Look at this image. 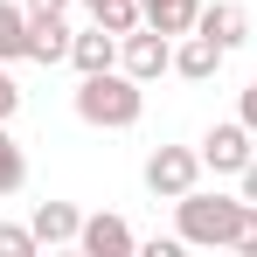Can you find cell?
<instances>
[{
	"label": "cell",
	"mask_w": 257,
	"mask_h": 257,
	"mask_svg": "<svg viewBox=\"0 0 257 257\" xmlns=\"http://www.w3.org/2000/svg\"><path fill=\"white\" fill-rule=\"evenodd\" d=\"M243 209H250L243 195H202V188H188V195L174 202V236H181V243H202V250H229Z\"/></svg>",
	"instance_id": "6da1fadb"
},
{
	"label": "cell",
	"mask_w": 257,
	"mask_h": 257,
	"mask_svg": "<svg viewBox=\"0 0 257 257\" xmlns=\"http://www.w3.org/2000/svg\"><path fill=\"white\" fill-rule=\"evenodd\" d=\"M139 111H146V84L125 77V70H97V77L77 84V118L84 125L125 132V125H139Z\"/></svg>",
	"instance_id": "7a4b0ae2"
},
{
	"label": "cell",
	"mask_w": 257,
	"mask_h": 257,
	"mask_svg": "<svg viewBox=\"0 0 257 257\" xmlns=\"http://www.w3.org/2000/svg\"><path fill=\"white\" fill-rule=\"evenodd\" d=\"M195 181H202V146H153L146 153V188L160 202H181Z\"/></svg>",
	"instance_id": "3957f363"
},
{
	"label": "cell",
	"mask_w": 257,
	"mask_h": 257,
	"mask_svg": "<svg viewBox=\"0 0 257 257\" xmlns=\"http://www.w3.org/2000/svg\"><path fill=\"white\" fill-rule=\"evenodd\" d=\"M118 70L125 77H139V84H153V77H167L174 70V35H160V28H132V35H118Z\"/></svg>",
	"instance_id": "277c9868"
},
{
	"label": "cell",
	"mask_w": 257,
	"mask_h": 257,
	"mask_svg": "<svg viewBox=\"0 0 257 257\" xmlns=\"http://www.w3.org/2000/svg\"><path fill=\"white\" fill-rule=\"evenodd\" d=\"M257 132L243 125V118H236V125H209V139H202V167H215V174H243L250 167V146Z\"/></svg>",
	"instance_id": "5b68a950"
},
{
	"label": "cell",
	"mask_w": 257,
	"mask_h": 257,
	"mask_svg": "<svg viewBox=\"0 0 257 257\" xmlns=\"http://www.w3.org/2000/svg\"><path fill=\"white\" fill-rule=\"evenodd\" d=\"M77 250H84V257H125V250H139V236H132L125 215H84Z\"/></svg>",
	"instance_id": "8992f818"
},
{
	"label": "cell",
	"mask_w": 257,
	"mask_h": 257,
	"mask_svg": "<svg viewBox=\"0 0 257 257\" xmlns=\"http://www.w3.org/2000/svg\"><path fill=\"white\" fill-rule=\"evenodd\" d=\"M222 56H229V49L215 42V35H202V28H195V35H181V42H174V70H181L188 84H209L215 70H222Z\"/></svg>",
	"instance_id": "52a82bcc"
},
{
	"label": "cell",
	"mask_w": 257,
	"mask_h": 257,
	"mask_svg": "<svg viewBox=\"0 0 257 257\" xmlns=\"http://www.w3.org/2000/svg\"><path fill=\"white\" fill-rule=\"evenodd\" d=\"M70 42L63 14H28V63H70Z\"/></svg>",
	"instance_id": "ba28073f"
},
{
	"label": "cell",
	"mask_w": 257,
	"mask_h": 257,
	"mask_svg": "<svg viewBox=\"0 0 257 257\" xmlns=\"http://www.w3.org/2000/svg\"><path fill=\"white\" fill-rule=\"evenodd\" d=\"M28 229H35V243H77L84 215H77V202H35Z\"/></svg>",
	"instance_id": "9c48e42d"
},
{
	"label": "cell",
	"mask_w": 257,
	"mask_h": 257,
	"mask_svg": "<svg viewBox=\"0 0 257 257\" xmlns=\"http://www.w3.org/2000/svg\"><path fill=\"white\" fill-rule=\"evenodd\" d=\"M139 14H146V28H160V35H195V21H202V0H139Z\"/></svg>",
	"instance_id": "30bf717a"
},
{
	"label": "cell",
	"mask_w": 257,
	"mask_h": 257,
	"mask_svg": "<svg viewBox=\"0 0 257 257\" xmlns=\"http://www.w3.org/2000/svg\"><path fill=\"white\" fill-rule=\"evenodd\" d=\"M70 63H77V77H97V70H118V35L111 28H90L70 42Z\"/></svg>",
	"instance_id": "8fae6325"
},
{
	"label": "cell",
	"mask_w": 257,
	"mask_h": 257,
	"mask_svg": "<svg viewBox=\"0 0 257 257\" xmlns=\"http://www.w3.org/2000/svg\"><path fill=\"white\" fill-rule=\"evenodd\" d=\"M202 35H215L222 49H236V42H250V14L236 7V0H215V7H202V21H195Z\"/></svg>",
	"instance_id": "7c38bea8"
},
{
	"label": "cell",
	"mask_w": 257,
	"mask_h": 257,
	"mask_svg": "<svg viewBox=\"0 0 257 257\" xmlns=\"http://www.w3.org/2000/svg\"><path fill=\"white\" fill-rule=\"evenodd\" d=\"M28 56V7L0 0V63H21Z\"/></svg>",
	"instance_id": "4fadbf2b"
},
{
	"label": "cell",
	"mask_w": 257,
	"mask_h": 257,
	"mask_svg": "<svg viewBox=\"0 0 257 257\" xmlns=\"http://www.w3.org/2000/svg\"><path fill=\"white\" fill-rule=\"evenodd\" d=\"M28 188V153H21V139L0 125V195H21Z\"/></svg>",
	"instance_id": "5bb4252c"
},
{
	"label": "cell",
	"mask_w": 257,
	"mask_h": 257,
	"mask_svg": "<svg viewBox=\"0 0 257 257\" xmlns=\"http://www.w3.org/2000/svg\"><path fill=\"white\" fill-rule=\"evenodd\" d=\"M84 7H90V21H97V28H111V35H132V28L146 21V14H139V0H84Z\"/></svg>",
	"instance_id": "9a60e30c"
},
{
	"label": "cell",
	"mask_w": 257,
	"mask_h": 257,
	"mask_svg": "<svg viewBox=\"0 0 257 257\" xmlns=\"http://www.w3.org/2000/svg\"><path fill=\"white\" fill-rule=\"evenodd\" d=\"M35 229H21V222H0V257H35Z\"/></svg>",
	"instance_id": "2e32d148"
},
{
	"label": "cell",
	"mask_w": 257,
	"mask_h": 257,
	"mask_svg": "<svg viewBox=\"0 0 257 257\" xmlns=\"http://www.w3.org/2000/svg\"><path fill=\"white\" fill-rule=\"evenodd\" d=\"M229 250H243V257H257V202L243 209V222H236V243Z\"/></svg>",
	"instance_id": "e0dca14e"
},
{
	"label": "cell",
	"mask_w": 257,
	"mask_h": 257,
	"mask_svg": "<svg viewBox=\"0 0 257 257\" xmlns=\"http://www.w3.org/2000/svg\"><path fill=\"white\" fill-rule=\"evenodd\" d=\"M14 111H21V84H14V77H7V63H0V125H7Z\"/></svg>",
	"instance_id": "ac0fdd59"
},
{
	"label": "cell",
	"mask_w": 257,
	"mask_h": 257,
	"mask_svg": "<svg viewBox=\"0 0 257 257\" xmlns=\"http://www.w3.org/2000/svg\"><path fill=\"white\" fill-rule=\"evenodd\" d=\"M236 118H243V125H250V132H257V84H250V90H243V97H236Z\"/></svg>",
	"instance_id": "d6986e66"
},
{
	"label": "cell",
	"mask_w": 257,
	"mask_h": 257,
	"mask_svg": "<svg viewBox=\"0 0 257 257\" xmlns=\"http://www.w3.org/2000/svg\"><path fill=\"white\" fill-rule=\"evenodd\" d=\"M28 14H70V0H21Z\"/></svg>",
	"instance_id": "ffe728a7"
},
{
	"label": "cell",
	"mask_w": 257,
	"mask_h": 257,
	"mask_svg": "<svg viewBox=\"0 0 257 257\" xmlns=\"http://www.w3.org/2000/svg\"><path fill=\"white\" fill-rule=\"evenodd\" d=\"M236 181H243V202H257V153H250V167L236 174Z\"/></svg>",
	"instance_id": "44dd1931"
}]
</instances>
